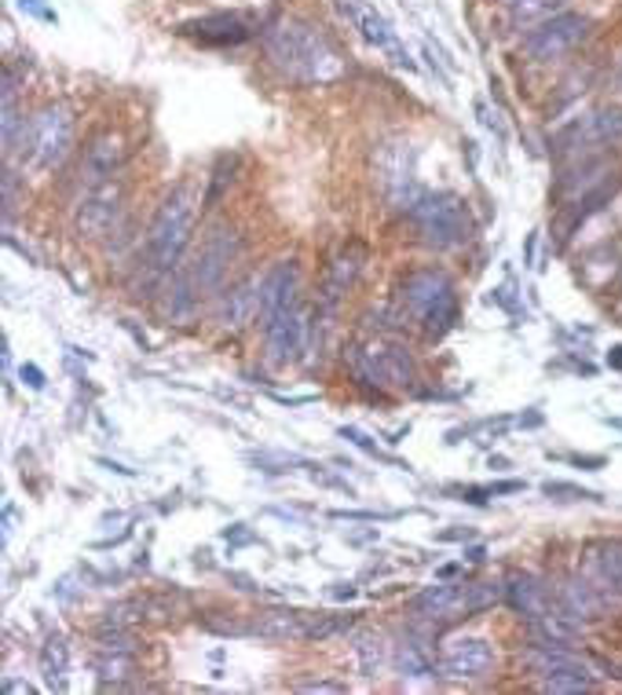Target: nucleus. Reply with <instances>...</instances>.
<instances>
[{"label":"nucleus","instance_id":"1","mask_svg":"<svg viewBox=\"0 0 622 695\" xmlns=\"http://www.w3.org/2000/svg\"><path fill=\"white\" fill-rule=\"evenodd\" d=\"M261 49L275 74L286 77L289 85H330V81L345 74V55L326 38V30L308 19H272L261 30Z\"/></svg>","mask_w":622,"mask_h":695},{"label":"nucleus","instance_id":"2","mask_svg":"<svg viewBox=\"0 0 622 695\" xmlns=\"http://www.w3.org/2000/svg\"><path fill=\"white\" fill-rule=\"evenodd\" d=\"M345 362L359 388H373V392H418L421 370L414 351L403 340L392 337L356 340V345H348Z\"/></svg>","mask_w":622,"mask_h":695},{"label":"nucleus","instance_id":"3","mask_svg":"<svg viewBox=\"0 0 622 695\" xmlns=\"http://www.w3.org/2000/svg\"><path fill=\"white\" fill-rule=\"evenodd\" d=\"M399 319H410L425 329V337L440 340L457 319V286L443 267H418L399 282Z\"/></svg>","mask_w":622,"mask_h":695},{"label":"nucleus","instance_id":"4","mask_svg":"<svg viewBox=\"0 0 622 695\" xmlns=\"http://www.w3.org/2000/svg\"><path fill=\"white\" fill-rule=\"evenodd\" d=\"M74 128H77V117L70 103H44L41 110H33L27 117L11 155L19 150L22 165L33 172L59 169V165L70 158V150H74Z\"/></svg>","mask_w":622,"mask_h":695},{"label":"nucleus","instance_id":"5","mask_svg":"<svg viewBox=\"0 0 622 695\" xmlns=\"http://www.w3.org/2000/svg\"><path fill=\"white\" fill-rule=\"evenodd\" d=\"M198 220V194L191 183H180L161 198L155 220L147 228V261L155 271H172L191 245Z\"/></svg>","mask_w":622,"mask_h":695},{"label":"nucleus","instance_id":"6","mask_svg":"<svg viewBox=\"0 0 622 695\" xmlns=\"http://www.w3.org/2000/svg\"><path fill=\"white\" fill-rule=\"evenodd\" d=\"M407 217L429 250H457L473 239V217H468L465 198L454 191H425Z\"/></svg>","mask_w":622,"mask_h":695},{"label":"nucleus","instance_id":"7","mask_svg":"<svg viewBox=\"0 0 622 695\" xmlns=\"http://www.w3.org/2000/svg\"><path fill=\"white\" fill-rule=\"evenodd\" d=\"M373 183H378L389 209L410 213V206L425 194L418 183V147L410 139H384L373 155Z\"/></svg>","mask_w":622,"mask_h":695},{"label":"nucleus","instance_id":"8","mask_svg":"<svg viewBox=\"0 0 622 695\" xmlns=\"http://www.w3.org/2000/svg\"><path fill=\"white\" fill-rule=\"evenodd\" d=\"M242 253H245L242 234L234 231L231 223H213L209 234L202 239V245L194 250L191 264H187V271H183V278L191 282V289L198 293V297L217 293L228 282L231 267L242 261Z\"/></svg>","mask_w":622,"mask_h":695},{"label":"nucleus","instance_id":"9","mask_svg":"<svg viewBox=\"0 0 622 695\" xmlns=\"http://www.w3.org/2000/svg\"><path fill=\"white\" fill-rule=\"evenodd\" d=\"M615 144H622V107H601L579 117V122H571L568 128H560L554 139V155L582 161V158H593V150H604Z\"/></svg>","mask_w":622,"mask_h":695},{"label":"nucleus","instance_id":"10","mask_svg":"<svg viewBox=\"0 0 622 695\" xmlns=\"http://www.w3.org/2000/svg\"><path fill=\"white\" fill-rule=\"evenodd\" d=\"M593 22L579 15V11H560V15H549L546 22L527 30L524 38V52L535 63H554V59L574 52L579 44L590 38Z\"/></svg>","mask_w":622,"mask_h":695},{"label":"nucleus","instance_id":"11","mask_svg":"<svg viewBox=\"0 0 622 695\" xmlns=\"http://www.w3.org/2000/svg\"><path fill=\"white\" fill-rule=\"evenodd\" d=\"M495 670V644L487 638H447L436 652V677L443 681H484Z\"/></svg>","mask_w":622,"mask_h":695},{"label":"nucleus","instance_id":"12","mask_svg":"<svg viewBox=\"0 0 622 695\" xmlns=\"http://www.w3.org/2000/svg\"><path fill=\"white\" fill-rule=\"evenodd\" d=\"M125 213V187L110 180L103 187H92V191H85V198L77 202V234L88 242H99L107 239V234L117 228V220H122Z\"/></svg>","mask_w":622,"mask_h":695},{"label":"nucleus","instance_id":"13","mask_svg":"<svg viewBox=\"0 0 622 695\" xmlns=\"http://www.w3.org/2000/svg\"><path fill=\"white\" fill-rule=\"evenodd\" d=\"M125 155H128L125 136L117 133V128H103V133L88 139L85 155H81L77 183L85 187V191H92V187L117 180V172H122V165H125Z\"/></svg>","mask_w":622,"mask_h":695},{"label":"nucleus","instance_id":"14","mask_svg":"<svg viewBox=\"0 0 622 695\" xmlns=\"http://www.w3.org/2000/svg\"><path fill=\"white\" fill-rule=\"evenodd\" d=\"M557 600H560V608H565L568 615L582 619V622L586 619H604V615H612V611L622 608L619 600L612 593H604V589L597 586L586 571L568 575V579L557 586Z\"/></svg>","mask_w":622,"mask_h":695},{"label":"nucleus","instance_id":"15","mask_svg":"<svg viewBox=\"0 0 622 695\" xmlns=\"http://www.w3.org/2000/svg\"><path fill=\"white\" fill-rule=\"evenodd\" d=\"M410 611L429 622H454L473 615L468 604V582H432L410 600Z\"/></svg>","mask_w":622,"mask_h":695},{"label":"nucleus","instance_id":"16","mask_svg":"<svg viewBox=\"0 0 622 695\" xmlns=\"http://www.w3.org/2000/svg\"><path fill=\"white\" fill-rule=\"evenodd\" d=\"M180 38L209 44V49H228V44H242V41L253 38V22L245 15H239V11H217V15L183 22Z\"/></svg>","mask_w":622,"mask_h":695},{"label":"nucleus","instance_id":"17","mask_svg":"<svg viewBox=\"0 0 622 695\" xmlns=\"http://www.w3.org/2000/svg\"><path fill=\"white\" fill-rule=\"evenodd\" d=\"M506 604L520 619L535 622V619L549 615V611H557L560 600L554 597V589H549L542 579H538V575H531V571H513L509 579H506Z\"/></svg>","mask_w":622,"mask_h":695},{"label":"nucleus","instance_id":"18","mask_svg":"<svg viewBox=\"0 0 622 695\" xmlns=\"http://www.w3.org/2000/svg\"><path fill=\"white\" fill-rule=\"evenodd\" d=\"M301 264L297 261H278L272 271H264V289H261V319L289 308H301Z\"/></svg>","mask_w":622,"mask_h":695},{"label":"nucleus","instance_id":"19","mask_svg":"<svg viewBox=\"0 0 622 695\" xmlns=\"http://www.w3.org/2000/svg\"><path fill=\"white\" fill-rule=\"evenodd\" d=\"M579 571L590 575L604 593H612L622 604V538L590 541V546L582 549V568Z\"/></svg>","mask_w":622,"mask_h":695},{"label":"nucleus","instance_id":"20","mask_svg":"<svg viewBox=\"0 0 622 695\" xmlns=\"http://www.w3.org/2000/svg\"><path fill=\"white\" fill-rule=\"evenodd\" d=\"M261 289H264V275H245L242 282H234L217 304V323L228 329L250 326L261 315Z\"/></svg>","mask_w":622,"mask_h":695},{"label":"nucleus","instance_id":"21","mask_svg":"<svg viewBox=\"0 0 622 695\" xmlns=\"http://www.w3.org/2000/svg\"><path fill=\"white\" fill-rule=\"evenodd\" d=\"M250 638L261 641H308V611L267 608L250 619Z\"/></svg>","mask_w":622,"mask_h":695},{"label":"nucleus","instance_id":"22","mask_svg":"<svg viewBox=\"0 0 622 695\" xmlns=\"http://www.w3.org/2000/svg\"><path fill=\"white\" fill-rule=\"evenodd\" d=\"M362 261H367V250H362V245H351V250H345L330 264V271H326L323 297H319V308L323 312H334L337 301L348 293V286H356V278H359V271H362Z\"/></svg>","mask_w":622,"mask_h":695},{"label":"nucleus","instance_id":"23","mask_svg":"<svg viewBox=\"0 0 622 695\" xmlns=\"http://www.w3.org/2000/svg\"><path fill=\"white\" fill-rule=\"evenodd\" d=\"M392 652L396 647L389 644L381 630H362L356 644H351V655H356V666L362 677H381L384 666L392 663Z\"/></svg>","mask_w":622,"mask_h":695},{"label":"nucleus","instance_id":"24","mask_svg":"<svg viewBox=\"0 0 622 695\" xmlns=\"http://www.w3.org/2000/svg\"><path fill=\"white\" fill-rule=\"evenodd\" d=\"M337 8H340V15L351 19V27H356L362 33V41L373 44V49H392L396 44L392 27L378 15V11L362 8L359 0H337Z\"/></svg>","mask_w":622,"mask_h":695},{"label":"nucleus","instance_id":"25","mask_svg":"<svg viewBox=\"0 0 622 695\" xmlns=\"http://www.w3.org/2000/svg\"><path fill=\"white\" fill-rule=\"evenodd\" d=\"M392 663L403 677H436V652L425 638H414V633L396 644Z\"/></svg>","mask_w":622,"mask_h":695},{"label":"nucleus","instance_id":"26","mask_svg":"<svg viewBox=\"0 0 622 695\" xmlns=\"http://www.w3.org/2000/svg\"><path fill=\"white\" fill-rule=\"evenodd\" d=\"M38 666H41L44 688H49V692H66V685H70V644H66V638L52 633V638L41 644Z\"/></svg>","mask_w":622,"mask_h":695},{"label":"nucleus","instance_id":"27","mask_svg":"<svg viewBox=\"0 0 622 695\" xmlns=\"http://www.w3.org/2000/svg\"><path fill=\"white\" fill-rule=\"evenodd\" d=\"M506 8L516 27H538V22L554 15L557 0H506Z\"/></svg>","mask_w":622,"mask_h":695},{"label":"nucleus","instance_id":"28","mask_svg":"<svg viewBox=\"0 0 622 695\" xmlns=\"http://www.w3.org/2000/svg\"><path fill=\"white\" fill-rule=\"evenodd\" d=\"M351 626H356V619H351V615H326V611L312 615V611H308V641L337 638V633H348Z\"/></svg>","mask_w":622,"mask_h":695},{"label":"nucleus","instance_id":"29","mask_svg":"<svg viewBox=\"0 0 622 695\" xmlns=\"http://www.w3.org/2000/svg\"><path fill=\"white\" fill-rule=\"evenodd\" d=\"M337 435H340V440H348L351 446H359V451H362V454L378 457V462H389V465H396V468H410L407 462H399V457H392V454H384V451H381V446H378V443H373V440H370V435H367V432H362V429H356V425H340V429H337Z\"/></svg>","mask_w":622,"mask_h":695},{"label":"nucleus","instance_id":"30","mask_svg":"<svg viewBox=\"0 0 622 695\" xmlns=\"http://www.w3.org/2000/svg\"><path fill=\"white\" fill-rule=\"evenodd\" d=\"M542 494L549 502H601V494L597 491H586V487H579V483H565V480H546Z\"/></svg>","mask_w":622,"mask_h":695},{"label":"nucleus","instance_id":"31","mask_svg":"<svg viewBox=\"0 0 622 695\" xmlns=\"http://www.w3.org/2000/svg\"><path fill=\"white\" fill-rule=\"evenodd\" d=\"M597 688V677L593 674H554V677H542V692H590Z\"/></svg>","mask_w":622,"mask_h":695},{"label":"nucleus","instance_id":"32","mask_svg":"<svg viewBox=\"0 0 622 695\" xmlns=\"http://www.w3.org/2000/svg\"><path fill=\"white\" fill-rule=\"evenodd\" d=\"M234 158H220L217 161V169H213V187H209V194H205V206H217L220 202V194H224V187L234 180Z\"/></svg>","mask_w":622,"mask_h":695},{"label":"nucleus","instance_id":"33","mask_svg":"<svg viewBox=\"0 0 622 695\" xmlns=\"http://www.w3.org/2000/svg\"><path fill=\"white\" fill-rule=\"evenodd\" d=\"M334 520H392L396 513H362V509H334Z\"/></svg>","mask_w":622,"mask_h":695},{"label":"nucleus","instance_id":"34","mask_svg":"<svg viewBox=\"0 0 622 695\" xmlns=\"http://www.w3.org/2000/svg\"><path fill=\"white\" fill-rule=\"evenodd\" d=\"M19 377H22V385L33 388V392H41L44 381H49V377H44V370H41V367H33V362H27V367L19 370Z\"/></svg>","mask_w":622,"mask_h":695},{"label":"nucleus","instance_id":"35","mask_svg":"<svg viewBox=\"0 0 622 695\" xmlns=\"http://www.w3.org/2000/svg\"><path fill=\"white\" fill-rule=\"evenodd\" d=\"M297 692H348V685H340V681H301V685H293Z\"/></svg>","mask_w":622,"mask_h":695},{"label":"nucleus","instance_id":"36","mask_svg":"<svg viewBox=\"0 0 622 695\" xmlns=\"http://www.w3.org/2000/svg\"><path fill=\"white\" fill-rule=\"evenodd\" d=\"M19 8L22 11H30L33 19H41V22H55V11L52 8H44L41 0H19Z\"/></svg>","mask_w":622,"mask_h":695},{"label":"nucleus","instance_id":"37","mask_svg":"<svg viewBox=\"0 0 622 695\" xmlns=\"http://www.w3.org/2000/svg\"><path fill=\"white\" fill-rule=\"evenodd\" d=\"M565 462L571 465H582V468H590V473H597V468H604V457L601 454H593V457H582V454H568Z\"/></svg>","mask_w":622,"mask_h":695},{"label":"nucleus","instance_id":"38","mask_svg":"<svg viewBox=\"0 0 622 695\" xmlns=\"http://www.w3.org/2000/svg\"><path fill=\"white\" fill-rule=\"evenodd\" d=\"M96 465L110 468V473L125 476V480H136V468H128V465H122V462H110V457H96Z\"/></svg>","mask_w":622,"mask_h":695},{"label":"nucleus","instance_id":"39","mask_svg":"<svg viewBox=\"0 0 622 695\" xmlns=\"http://www.w3.org/2000/svg\"><path fill=\"white\" fill-rule=\"evenodd\" d=\"M476 538L473 527H451V531H440V541H468Z\"/></svg>","mask_w":622,"mask_h":695},{"label":"nucleus","instance_id":"40","mask_svg":"<svg viewBox=\"0 0 622 695\" xmlns=\"http://www.w3.org/2000/svg\"><path fill=\"white\" fill-rule=\"evenodd\" d=\"M330 597H334V600H351V597H356V586H351V582H337V586L330 589Z\"/></svg>","mask_w":622,"mask_h":695},{"label":"nucleus","instance_id":"41","mask_svg":"<svg viewBox=\"0 0 622 695\" xmlns=\"http://www.w3.org/2000/svg\"><path fill=\"white\" fill-rule=\"evenodd\" d=\"M495 487V498L498 494H516V491H524V483L520 480H506V483H491Z\"/></svg>","mask_w":622,"mask_h":695},{"label":"nucleus","instance_id":"42","mask_svg":"<svg viewBox=\"0 0 622 695\" xmlns=\"http://www.w3.org/2000/svg\"><path fill=\"white\" fill-rule=\"evenodd\" d=\"M484 557H487V549L484 546H473V549H465V564H484Z\"/></svg>","mask_w":622,"mask_h":695},{"label":"nucleus","instance_id":"43","mask_svg":"<svg viewBox=\"0 0 622 695\" xmlns=\"http://www.w3.org/2000/svg\"><path fill=\"white\" fill-rule=\"evenodd\" d=\"M612 88H615V96H622V55L615 59V70H612Z\"/></svg>","mask_w":622,"mask_h":695},{"label":"nucleus","instance_id":"44","mask_svg":"<svg viewBox=\"0 0 622 695\" xmlns=\"http://www.w3.org/2000/svg\"><path fill=\"white\" fill-rule=\"evenodd\" d=\"M608 367H615V370H622V345H619V348H612V351H608Z\"/></svg>","mask_w":622,"mask_h":695},{"label":"nucleus","instance_id":"45","mask_svg":"<svg viewBox=\"0 0 622 695\" xmlns=\"http://www.w3.org/2000/svg\"><path fill=\"white\" fill-rule=\"evenodd\" d=\"M604 425H612V429H622V418H604Z\"/></svg>","mask_w":622,"mask_h":695}]
</instances>
